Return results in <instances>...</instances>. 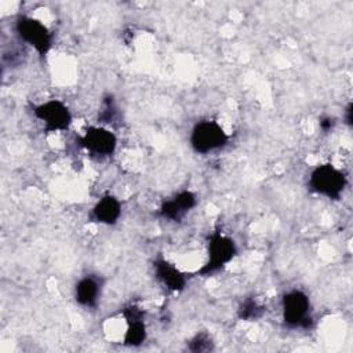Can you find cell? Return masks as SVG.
<instances>
[{
	"label": "cell",
	"mask_w": 353,
	"mask_h": 353,
	"mask_svg": "<svg viewBox=\"0 0 353 353\" xmlns=\"http://www.w3.org/2000/svg\"><path fill=\"white\" fill-rule=\"evenodd\" d=\"M33 114L43 123L46 132L65 131L72 124V113L69 108L58 99H50L34 106Z\"/></svg>",
	"instance_id": "cell-6"
},
{
	"label": "cell",
	"mask_w": 353,
	"mask_h": 353,
	"mask_svg": "<svg viewBox=\"0 0 353 353\" xmlns=\"http://www.w3.org/2000/svg\"><path fill=\"white\" fill-rule=\"evenodd\" d=\"M212 345L214 343H212L210 335L205 332H200V334H196L189 341L188 349L190 352H208V350H212Z\"/></svg>",
	"instance_id": "cell-14"
},
{
	"label": "cell",
	"mask_w": 353,
	"mask_h": 353,
	"mask_svg": "<svg viewBox=\"0 0 353 353\" xmlns=\"http://www.w3.org/2000/svg\"><path fill=\"white\" fill-rule=\"evenodd\" d=\"M263 306H261L255 299H247L239 309V317L243 320H256L262 316Z\"/></svg>",
	"instance_id": "cell-13"
},
{
	"label": "cell",
	"mask_w": 353,
	"mask_h": 353,
	"mask_svg": "<svg viewBox=\"0 0 353 353\" xmlns=\"http://www.w3.org/2000/svg\"><path fill=\"white\" fill-rule=\"evenodd\" d=\"M283 320L291 328H309L313 319L310 314V299L301 290H291L281 299Z\"/></svg>",
	"instance_id": "cell-4"
},
{
	"label": "cell",
	"mask_w": 353,
	"mask_h": 353,
	"mask_svg": "<svg viewBox=\"0 0 353 353\" xmlns=\"http://www.w3.org/2000/svg\"><path fill=\"white\" fill-rule=\"evenodd\" d=\"M334 124H335V121H334V119H331V117H324V119H321V121H320V127H321L324 131H330V130L334 127Z\"/></svg>",
	"instance_id": "cell-16"
},
{
	"label": "cell",
	"mask_w": 353,
	"mask_h": 353,
	"mask_svg": "<svg viewBox=\"0 0 353 353\" xmlns=\"http://www.w3.org/2000/svg\"><path fill=\"white\" fill-rule=\"evenodd\" d=\"M121 215V203L112 194L101 197L91 210V219L102 225H114Z\"/></svg>",
	"instance_id": "cell-11"
},
{
	"label": "cell",
	"mask_w": 353,
	"mask_h": 353,
	"mask_svg": "<svg viewBox=\"0 0 353 353\" xmlns=\"http://www.w3.org/2000/svg\"><path fill=\"white\" fill-rule=\"evenodd\" d=\"M101 280L97 276H84L74 285L76 302L87 309L97 307L101 296Z\"/></svg>",
	"instance_id": "cell-10"
},
{
	"label": "cell",
	"mask_w": 353,
	"mask_h": 353,
	"mask_svg": "<svg viewBox=\"0 0 353 353\" xmlns=\"http://www.w3.org/2000/svg\"><path fill=\"white\" fill-rule=\"evenodd\" d=\"M117 114V108L112 99V97H108L106 99H103L102 102V109L99 112V116H98V120L101 123H105V124H110L114 117Z\"/></svg>",
	"instance_id": "cell-15"
},
{
	"label": "cell",
	"mask_w": 353,
	"mask_h": 353,
	"mask_svg": "<svg viewBox=\"0 0 353 353\" xmlns=\"http://www.w3.org/2000/svg\"><path fill=\"white\" fill-rule=\"evenodd\" d=\"M310 189L327 199L338 200L346 186L345 174L332 164H321L313 168L309 176Z\"/></svg>",
	"instance_id": "cell-2"
},
{
	"label": "cell",
	"mask_w": 353,
	"mask_h": 353,
	"mask_svg": "<svg viewBox=\"0 0 353 353\" xmlns=\"http://www.w3.org/2000/svg\"><path fill=\"white\" fill-rule=\"evenodd\" d=\"M15 32L18 37L34 48L39 55H46L52 47V33L41 21L36 18L19 15L15 19Z\"/></svg>",
	"instance_id": "cell-3"
},
{
	"label": "cell",
	"mask_w": 353,
	"mask_h": 353,
	"mask_svg": "<svg viewBox=\"0 0 353 353\" xmlns=\"http://www.w3.org/2000/svg\"><path fill=\"white\" fill-rule=\"evenodd\" d=\"M229 135L214 120H201L190 132V146L199 154H208L228 145Z\"/></svg>",
	"instance_id": "cell-1"
},
{
	"label": "cell",
	"mask_w": 353,
	"mask_h": 353,
	"mask_svg": "<svg viewBox=\"0 0 353 353\" xmlns=\"http://www.w3.org/2000/svg\"><path fill=\"white\" fill-rule=\"evenodd\" d=\"M80 145L97 157L112 156L117 148L116 135L106 127H90L80 138Z\"/></svg>",
	"instance_id": "cell-7"
},
{
	"label": "cell",
	"mask_w": 353,
	"mask_h": 353,
	"mask_svg": "<svg viewBox=\"0 0 353 353\" xmlns=\"http://www.w3.org/2000/svg\"><path fill=\"white\" fill-rule=\"evenodd\" d=\"M123 316L127 321V331L124 334V345L139 346L146 341L148 331L145 324V313L141 307L130 305L123 309Z\"/></svg>",
	"instance_id": "cell-8"
},
{
	"label": "cell",
	"mask_w": 353,
	"mask_h": 353,
	"mask_svg": "<svg viewBox=\"0 0 353 353\" xmlns=\"http://www.w3.org/2000/svg\"><path fill=\"white\" fill-rule=\"evenodd\" d=\"M236 254V243L221 232H214L208 240V261L197 273H200L201 276L212 274L219 269L225 268L234 258Z\"/></svg>",
	"instance_id": "cell-5"
},
{
	"label": "cell",
	"mask_w": 353,
	"mask_h": 353,
	"mask_svg": "<svg viewBox=\"0 0 353 353\" xmlns=\"http://www.w3.org/2000/svg\"><path fill=\"white\" fill-rule=\"evenodd\" d=\"M197 204V197L190 190H182L172 199L164 201L160 207V215L164 219L176 222L181 221L194 205Z\"/></svg>",
	"instance_id": "cell-9"
},
{
	"label": "cell",
	"mask_w": 353,
	"mask_h": 353,
	"mask_svg": "<svg viewBox=\"0 0 353 353\" xmlns=\"http://www.w3.org/2000/svg\"><path fill=\"white\" fill-rule=\"evenodd\" d=\"M156 277L170 290L174 292L182 291L186 285V277L185 274L172 263L168 261L159 258L153 263Z\"/></svg>",
	"instance_id": "cell-12"
}]
</instances>
